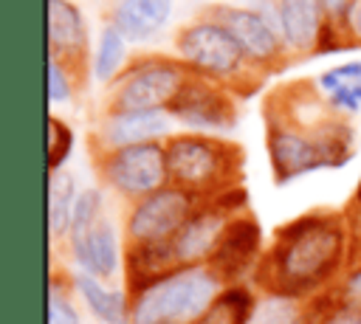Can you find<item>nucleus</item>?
<instances>
[{"label": "nucleus", "instance_id": "nucleus-1", "mask_svg": "<svg viewBox=\"0 0 361 324\" xmlns=\"http://www.w3.org/2000/svg\"><path fill=\"white\" fill-rule=\"evenodd\" d=\"M347 248L350 231L338 211H307L274 231V242L262 254L254 282L268 296L310 299L341 273Z\"/></svg>", "mask_w": 361, "mask_h": 324}, {"label": "nucleus", "instance_id": "nucleus-2", "mask_svg": "<svg viewBox=\"0 0 361 324\" xmlns=\"http://www.w3.org/2000/svg\"><path fill=\"white\" fill-rule=\"evenodd\" d=\"M164 147L172 186L186 189L200 200L240 189L245 163L240 144L209 132H178L169 135Z\"/></svg>", "mask_w": 361, "mask_h": 324}, {"label": "nucleus", "instance_id": "nucleus-3", "mask_svg": "<svg viewBox=\"0 0 361 324\" xmlns=\"http://www.w3.org/2000/svg\"><path fill=\"white\" fill-rule=\"evenodd\" d=\"M175 51H178V59L186 62L192 73L223 85L237 99L251 96L268 79L248 62V56L243 54L240 42L228 34V28H223L217 20L206 14L178 28Z\"/></svg>", "mask_w": 361, "mask_h": 324}, {"label": "nucleus", "instance_id": "nucleus-4", "mask_svg": "<svg viewBox=\"0 0 361 324\" xmlns=\"http://www.w3.org/2000/svg\"><path fill=\"white\" fill-rule=\"evenodd\" d=\"M265 116H274L310 135L324 149L330 166H344L353 158V127L347 116L330 107L316 82L299 79L271 90L265 99Z\"/></svg>", "mask_w": 361, "mask_h": 324}, {"label": "nucleus", "instance_id": "nucleus-5", "mask_svg": "<svg viewBox=\"0 0 361 324\" xmlns=\"http://www.w3.org/2000/svg\"><path fill=\"white\" fill-rule=\"evenodd\" d=\"M226 290V282L209 268H178L130 299V321L133 324H158V321H180L195 324L212 301Z\"/></svg>", "mask_w": 361, "mask_h": 324}, {"label": "nucleus", "instance_id": "nucleus-6", "mask_svg": "<svg viewBox=\"0 0 361 324\" xmlns=\"http://www.w3.org/2000/svg\"><path fill=\"white\" fill-rule=\"evenodd\" d=\"M189 76L192 70L186 68V62L175 56H135L110 82L104 113H169Z\"/></svg>", "mask_w": 361, "mask_h": 324}, {"label": "nucleus", "instance_id": "nucleus-7", "mask_svg": "<svg viewBox=\"0 0 361 324\" xmlns=\"http://www.w3.org/2000/svg\"><path fill=\"white\" fill-rule=\"evenodd\" d=\"M93 163H96L99 177L104 180V186L133 203L169 186L164 141H149V144L102 152V155H93Z\"/></svg>", "mask_w": 361, "mask_h": 324}, {"label": "nucleus", "instance_id": "nucleus-8", "mask_svg": "<svg viewBox=\"0 0 361 324\" xmlns=\"http://www.w3.org/2000/svg\"><path fill=\"white\" fill-rule=\"evenodd\" d=\"M200 14L217 20L223 28H228V34L240 42L243 54L248 56V62L271 76L276 70H282L290 62V51L279 34V25L271 23L259 8L251 6H231V3H212L206 6Z\"/></svg>", "mask_w": 361, "mask_h": 324}, {"label": "nucleus", "instance_id": "nucleus-9", "mask_svg": "<svg viewBox=\"0 0 361 324\" xmlns=\"http://www.w3.org/2000/svg\"><path fill=\"white\" fill-rule=\"evenodd\" d=\"M245 192L243 186L234 192H226L220 197L203 200L197 211L186 220V225L175 234L172 239V254L178 268H195V265H209L214 251L220 248L231 220L245 211Z\"/></svg>", "mask_w": 361, "mask_h": 324}, {"label": "nucleus", "instance_id": "nucleus-10", "mask_svg": "<svg viewBox=\"0 0 361 324\" xmlns=\"http://www.w3.org/2000/svg\"><path fill=\"white\" fill-rule=\"evenodd\" d=\"M203 200L189 194L178 186H164L161 192L133 203L127 220H124V239L127 245H155V242H172L175 234L186 225V220L197 211Z\"/></svg>", "mask_w": 361, "mask_h": 324}, {"label": "nucleus", "instance_id": "nucleus-11", "mask_svg": "<svg viewBox=\"0 0 361 324\" xmlns=\"http://www.w3.org/2000/svg\"><path fill=\"white\" fill-rule=\"evenodd\" d=\"M169 116L195 132H220L237 124V96L217 82H209L197 73L189 76L178 93Z\"/></svg>", "mask_w": 361, "mask_h": 324}, {"label": "nucleus", "instance_id": "nucleus-12", "mask_svg": "<svg viewBox=\"0 0 361 324\" xmlns=\"http://www.w3.org/2000/svg\"><path fill=\"white\" fill-rule=\"evenodd\" d=\"M265 147H268V161L276 183H288L299 175L316 172V169H330V161L324 149L296 127L265 116Z\"/></svg>", "mask_w": 361, "mask_h": 324}, {"label": "nucleus", "instance_id": "nucleus-13", "mask_svg": "<svg viewBox=\"0 0 361 324\" xmlns=\"http://www.w3.org/2000/svg\"><path fill=\"white\" fill-rule=\"evenodd\" d=\"M172 116L169 113H104L90 135L93 155L149 144V141H166L172 132Z\"/></svg>", "mask_w": 361, "mask_h": 324}, {"label": "nucleus", "instance_id": "nucleus-14", "mask_svg": "<svg viewBox=\"0 0 361 324\" xmlns=\"http://www.w3.org/2000/svg\"><path fill=\"white\" fill-rule=\"evenodd\" d=\"M48 59L65 65L79 82L87 76V25L71 0L48 3Z\"/></svg>", "mask_w": 361, "mask_h": 324}, {"label": "nucleus", "instance_id": "nucleus-15", "mask_svg": "<svg viewBox=\"0 0 361 324\" xmlns=\"http://www.w3.org/2000/svg\"><path fill=\"white\" fill-rule=\"evenodd\" d=\"M259 259H262V234H259L257 220L245 208V211H240L231 220V225H228L220 248L209 259V268L228 287V285H237L251 268H257Z\"/></svg>", "mask_w": 361, "mask_h": 324}, {"label": "nucleus", "instance_id": "nucleus-16", "mask_svg": "<svg viewBox=\"0 0 361 324\" xmlns=\"http://www.w3.org/2000/svg\"><path fill=\"white\" fill-rule=\"evenodd\" d=\"M279 34L290 56L322 54L327 37V17L322 0H274Z\"/></svg>", "mask_w": 361, "mask_h": 324}, {"label": "nucleus", "instance_id": "nucleus-17", "mask_svg": "<svg viewBox=\"0 0 361 324\" xmlns=\"http://www.w3.org/2000/svg\"><path fill=\"white\" fill-rule=\"evenodd\" d=\"M68 248L73 262L79 265V273H90L102 282L118 273V265H121L118 234H116V225L107 220V214H102L99 223L90 225L87 231L71 234Z\"/></svg>", "mask_w": 361, "mask_h": 324}, {"label": "nucleus", "instance_id": "nucleus-18", "mask_svg": "<svg viewBox=\"0 0 361 324\" xmlns=\"http://www.w3.org/2000/svg\"><path fill=\"white\" fill-rule=\"evenodd\" d=\"M175 0H116L110 20L127 42L152 39L172 17Z\"/></svg>", "mask_w": 361, "mask_h": 324}, {"label": "nucleus", "instance_id": "nucleus-19", "mask_svg": "<svg viewBox=\"0 0 361 324\" xmlns=\"http://www.w3.org/2000/svg\"><path fill=\"white\" fill-rule=\"evenodd\" d=\"M73 285H76L79 296L85 299V304L90 307V313L102 324H133L130 321V301H127L124 290L107 287L102 279H96L90 273H76Z\"/></svg>", "mask_w": 361, "mask_h": 324}, {"label": "nucleus", "instance_id": "nucleus-20", "mask_svg": "<svg viewBox=\"0 0 361 324\" xmlns=\"http://www.w3.org/2000/svg\"><path fill=\"white\" fill-rule=\"evenodd\" d=\"M319 90L327 96L330 107L341 116H355L361 110V62H344L327 68L316 79Z\"/></svg>", "mask_w": 361, "mask_h": 324}, {"label": "nucleus", "instance_id": "nucleus-21", "mask_svg": "<svg viewBox=\"0 0 361 324\" xmlns=\"http://www.w3.org/2000/svg\"><path fill=\"white\" fill-rule=\"evenodd\" d=\"M76 197V180L68 169H56L48 175V234L54 242L68 237Z\"/></svg>", "mask_w": 361, "mask_h": 324}, {"label": "nucleus", "instance_id": "nucleus-22", "mask_svg": "<svg viewBox=\"0 0 361 324\" xmlns=\"http://www.w3.org/2000/svg\"><path fill=\"white\" fill-rule=\"evenodd\" d=\"M254 310H257L254 293L245 285H228L195 324H248Z\"/></svg>", "mask_w": 361, "mask_h": 324}, {"label": "nucleus", "instance_id": "nucleus-23", "mask_svg": "<svg viewBox=\"0 0 361 324\" xmlns=\"http://www.w3.org/2000/svg\"><path fill=\"white\" fill-rule=\"evenodd\" d=\"M124 45H127V39L118 34V28L113 23H104V28L99 34L96 56H93V76L102 85H110L124 70Z\"/></svg>", "mask_w": 361, "mask_h": 324}, {"label": "nucleus", "instance_id": "nucleus-24", "mask_svg": "<svg viewBox=\"0 0 361 324\" xmlns=\"http://www.w3.org/2000/svg\"><path fill=\"white\" fill-rule=\"evenodd\" d=\"M73 147V130L59 118V116H48V169L56 172L62 169V163L68 161Z\"/></svg>", "mask_w": 361, "mask_h": 324}, {"label": "nucleus", "instance_id": "nucleus-25", "mask_svg": "<svg viewBox=\"0 0 361 324\" xmlns=\"http://www.w3.org/2000/svg\"><path fill=\"white\" fill-rule=\"evenodd\" d=\"M48 324H82L68 287H62L59 282V273L51 276V287H48Z\"/></svg>", "mask_w": 361, "mask_h": 324}, {"label": "nucleus", "instance_id": "nucleus-26", "mask_svg": "<svg viewBox=\"0 0 361 324\" xmlns=\"http://www.w3.org/2000/svg\"><path fill=\"white\" fill-rule=\"evenodd\" d=\"M302 316L299 301L293 299H282V296H268L265 301L257 304L254 316L248 324H290Z\"/></svg>", "mask_w": 361, "mask_h": 324}, {"label": "nucleus", "instance_id": "nucleus-27", "mask_svg": "<svg viewBox=\"0 0 361 324\" xmlns=\"http://www.w3.org/2000/svg\"><path fill=\"white\" fill-rule=\"evenodd\" d=\"M322 6H324V17H327V37L322 45V54H324V51L341 48L338 39H344V23H347V14L355 6V0H322Z\"/></svg>", "mask_w": 361, "mask_h": 324}, {"label": "nucleus", "instance_id": "nucleus-28", "mask_svg": "<svg viewBox=\"0 0 361 324\" xmlns=\"http://www.w3.org/2000/svg\"><path fill=\"white\" fill-rule=\"evenodd\" d=\"M76 82L79 79L65 65L48 59V101H51V107L71 101L73 99V90H76Z\"/></svg>", "mask_w": 361, "mask_h": 324}, {"label": "nucleus", "instance_id": "nucleus-29", "mask_svg": "<svg viewBox=\"0 0 361 324\" xmlns=\"http://www.w3.org/2000/svg\"><path fill=\"white\" fill-rule=\"evenodd\" d=\"M336 304H347V307H361V265H355L353 270L344 273V279L336 287Z\"/></svg>", "mask_w": 361, "mask_h": 324}, {"label": "nucleus", "instance_id": "nucleus-30", "mask_svg": "<svg viewBox=\"0 0 361 324\" xmlns=\"http://www.w3.org/2000/svg\"><path fill=\"white\" fill-rule=\"evenodd\" d=\"M319 321H322V324H361V307L333 304Z\"/></svg>", "mask_w": 361, "mask_h": 324}, {"label": "nucleus", "instance_id": "nucleus-31", "mask_svg": "<svg viewBox=\"0 0 361 324\" xmlns=\"http://www.w3.org/2000/svg\"><path fill=\"white\" fill-rule=\"evenodd\" d=\"M344 39H353L355 45H361V0H355V6L347 14L344 23Z\"/></svg>", "mask_w": 361, "mask_h": 324}, {"label": "nucleus", "instance_id": "nucleus-32", "mask_svg": "<svg viewBox=\"0 0 361 324\" xmlns=\"http://www.w3.org/2000/svg\"><path fill=\"white\" fill-rule=\"evenodd\" d=\"M290 324H322V321H316V318H307V316L302 313V316H299L296 321H290Z\"/></svg>", "mask_w": 361, "mask_h": 324}, {"label": "nucleus", "instance_id": "nucleus-33", "mask_svg": "<svg viewBox=\"0 0 361 324\" xmlns=\"http://www.w3.org/2000/svg\"><path fill=\"white\" fill-rule=\"evenodd\" d=\"M355 203L361 206V186H358V194H355Z\"/></svg>", "mask_w": 361, "mask_h": 324}, {"label": "nucleus", "instance_id": "nucleus-34", "mask_svg": "<svg viewBox=\"0 0 361 324\" xmlns=\"http://www.w3.org/2000/svg\"><path fill=\"white\" fill-rule=\"evenodd\" d=\"M158 324H180V321H158Z\"/></svg>", "mask_w": 361, "mask_h": 324}, {"label": "nucleus", "instance_id": "nucleus-35", "mask_svg": "<svg viewBox=\"0 0 361 324\" xmlns=\"http://www.w3.org/2000/svg\"><path fill=\"white\" fill-rule=\"evenodd\" d=\"M48 3H54V0H48Z\"/></svg>", "mask_w": 361, "mask_h": 324}]
</instances>
